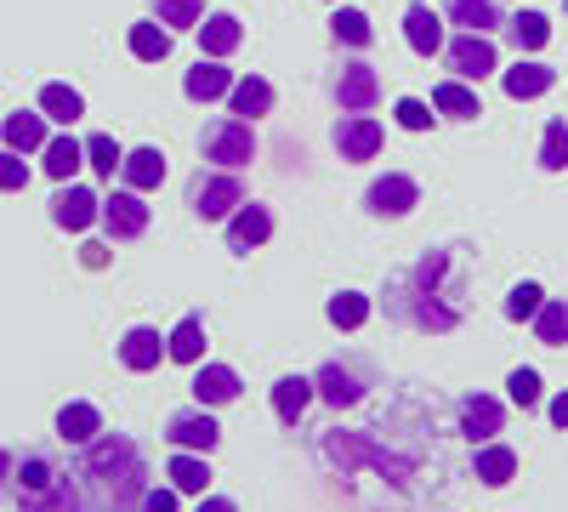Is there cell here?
I'll list each match as a JSON object with an SVG mask.
<instances>
[{"label":"cell","instance_id":"1","mask_svg":"<svg viewBox=\"0 0 568 512\" xmlns=\"http://www.w3.org/2000/svg\"><path fill=\"white\" fill-rule=\"evenodd\" d=\"M74 479L85 484L91 512H142V495H149L142 450L125 433H98L91 444H80Z\"/></svg>","mask_w":568,"mask_h":512},{"label":"cell","instance_id":"2","mask_svg":"<svg viewBox=\"0 0 568 512\" xmlns=\"http://www.w3.org/2000/svg\"><path fill=\"white\" fill-rule=\"evenodd\" d=\"M324 461L342 479H353V468H375V473L393 479V484H409L415 479V461L409 455H393L387 444H375L369 433H324Z\"/></svg>","mask_w":568,"mask_h":512},{"label":"cell","instance_id":"3","mask_svg":"<svg viewBox=\"0 0 568 512\" xmlns=\"http://www.w3.org/2000/svg\"><path fill=\"white\" fill-rule=\"evenodd\" d=\"M200 154H205L211 165H222V171L251 165V160H256V131H251V120H240V114L211 120L205 137H200Z\"/></svg>","mask_w":568,"mask_h":512},{"label":"cell","instance_id":"4","mask_svg":"<svg viewBox=\"0 0 568 512\" xmlns=\"http://www.w3.org/2000/svg\"><path fill=\"white\" fill-rule=\"evenodd\" d=\"M187 205H194L205 222H222V217H233L245 205V182H240V171H200L194 177V189H187Z\"/></svg>","mask_w":568,"mask_h":512},{"label":"cell","instance_id":"5","mask_svg":"<svg viewBox=\"0 0 568 512\" xmlns=\"http://www.w3.org/2000/svg\"><path fill=\"white\" fill-rule=\"evenodd\" d=\"M444 58H449V69H455L460 80H484V74H495V69H500L495 40H489V34H471V29H460V34L444 46Z\"/></svg>","mask_w":568,"mask_h":512},{"label":"cell","instance_id":"6","mask_svg":"<svg viewBox=\"0 0 568 512\" xmlns=\"http://www.w3.org/2000/svg\"><path fill=\"white\" fill-rule=\"evenodd\" d=\"M165 439L176 444V450H200V455H211L216 444H222V428L211 422V410L200 404V410H171L165 415Z\"/></svg>","mask_w":568,"mask_h":512},{"label":"cell","instance_id":"7","mask_svg":"<svg viewBox=\"0 0 568 512\" xmlns=\"http://www.w3.org/2000/svg\"><path fill=\"white\" fill-rule=\"evenodd\" d=\"M364 205H369L375 217H409V211L420 205V182L404 177V171H387V177H375V182H369Z\"/></svg>","mask_w":568,"mask_h":512},{"label":"cell","instance_id":"8","mask_svg":"<svg viewBox=\"0 0 568 512\" xmlns=\"http://www.w3.org/2000/svg\"><path fill=\"white\" fill-rule=\"evenodd\" d=\"M103 228H109V240H142L149 234V205H142L136 189H114L103 200Z\"/></svg>","mask_w":568,"mask_h":512},{"label":"cell","instance_id":"9","mask_svg":"<svg viewBox=\"0 0 568 512\" xmlns=\"http://www.w3.org/2000/svg\"><path fill=\"white\" fill-rule=\"evenodd\" d=\"M98 217H103V200H98V194L80 189V182H58V194H52V222H58V228L80 234V228H91Z\"/></svg>","mask_w":568,"mask_h":512},{"label":"cell","instance_id":"10","mask_svg":"<svg viewBox=\"0 0 568 512\" xmlns=\"http://www.w3.org/2000/svg\"><path fill=\"white\" fill-rule=\"evenodd\" d=\"M336 154L342 160H375V154H382V120L342 114L336 120Z\"/></svg>","mask_w":568,"mask_h":512},{"label":"cell","instance_id":"11","mask_svg":"<svg viewBox=\"0 0 568 512\" xmlns=\"http://www.w3.org/2000/svg\"><path fill=\"white\" fill-rule=\"evenodd\" d=\"M375 98H382V74H375L369 63H347L342 80H336V103H342V114H369Z\"/></svg>","mask_w":568,"mask_h":512},{"label":"cell","instance_id":"12","mask_svg":"<svg viewBox=\"0 0 568 512\" xmlns=\"http://www.w3.org/2000/svg\"><path fill=\"white\" fill-rule=\"evenodd\" d=\"M500 422H506L500 399H489V393H471V399H460V433H466L471 444H489V439L500 433Z\"/></svg>","mask_w":568,"mask_h":512},{"label":"cell","instance_id":"13","mask_svg":"<svg viewBox=\"0 0 568 512\" xmlns=\"http://www.w3.org/2000/svg\"><path fill=\"white\" fill-rule=\"evenodd\" d=\"M500 86H506L511 103H529V98H546V91L557 86V69H546V63H535V58H517V69L500 74Z\"/></svg>","mask_w":568,"mask_h":512},{"label":"cell","instance_id":"14","mask_svg":"<svg viewBox=\"0 0 568 512\" xmlns=\"http://www.w3.org/2000/svg\"><path fill=\"white\" fill-rule=\"evenodd\" d=\"M267 234H273V211L256 205V200L227 217V245L233 251H256V245H267Z\"/></svg>","mask_w":568,"mask_h":512},{"label":"cell","instance_id":"15","mask_svg":"<svg viewBox=\"0 0 568 512\" xmlns=\"http://www.w3.org/2000/svg\"><path fill=\"white\" fill-rule=\"evenodd\" d=\"M182 91H187V103H216V98H227V91H233V74L222 69V58H200L194 69H187Z\"/></svg>","mask_w":568,"mask_h":512},{"label":"cell","instance_id":"16","mask_svg":"<svg viewBox=\"0 0 568 512\" xmlns=\"http://www.w3.org/2000/svg\"><path fill=\"white\" fill-rule=\"evenodd\" d=\"M273 103H278V91L262 80V74H245V80H233V91H227V109L240 114V120H256V114H273Z\"/></svg>","mask_w":568,"mask_h":512},{"label":"cell","instance_id":"17","mask_svg":"<svg viewBox=\"0 0 568 512\" xmlns=\"http://www.w3.org/2000/svg\"><path fill=\"white\" fill-rule=\"evenodd\" d=\"M103 433V415H98V404H85V399H74V404H63L58 410V439L63 444H91V439H98Z\"/></svg>","mask_w":568,"mask_h":512},{"label":"cell","instance_id":"18","mask_svg":"<svg viewBox=\"0 0 568 512\" xmlns=\"http://www.w3.org/2000/svg\"><path fill=\"white\" fill-rule=\"evenodd\" d=\"M160 353H165V337L154 331V324H136V331H125V342H120V364L125 370H154L160 364Z\"/></svg>","mask_w":568,"mask_h":512},{"label":"cell","instance_id":"19","mask_svg":"<svg viewBox=\"0 0 568 512\" xmlns=\"http://www.w3.org/2000/svg\"><path fill=\"white\" fill-rule=\"evenodd\" d=\"M404 34H409V46H415L420 58H438L444 52V23H438L433 7H420V0L404 12Z\"/></svg>","mask_w":568,"mask_h":512},{"label":"cell","instance_id":"20","mask_svg":"<svg viewBox=\"0 0 568 512\" xmlns=\"http://www.w3.org/2000/svg\"><path fill=\"white\" fill-rule=\"evenodd\" d=\"M18 512H85V495L69 473H58L52 490H40V495H18Z\"/></svg>","mask_w":568,"mask_h":512},{"label":"cell","instance_id":"21","mask_svg":"<svg viewBox=\"0 0 568 512\" xmlns=\"http://www.w3.org/2000/svg\"><path fill=\"white\" fill-rule=\"evenodd\" d=\"M240 40H245V29H240V18H233V12H211V18H200V46H205V58L240 52Z\"/></svg>","mask_w":568,"mask_h":512},{"label":"cell","instance_id":"22","mask_svg":"<svg viewBox=\"0 0 568 512\" xmlns=\"http://www.w3.org/2000/svg\"><path fill=\"white\" fill-rule=\"evenodd\" d=\"M120 177H125V189H160L165 182V154L160 149H131L125 160H120Z\"/></svg>","mask_w":568,"mask_h":512},{"label":"cell","instance_id":"23","mask_svg":"<svg viewBox=\"0 0 568 512\" xmlns=\"http://www.w3.org/2000/svg\"><path fill=\"white\" fill-rule=\"evenodd\" d=\"M313 393H318L324 404H336V410H347V404H358V399H364L358 377H353V370H342V364H324L318 377H313Z\"/></svg>","mask_w":568,"mask_h":512},{"label":"cell","instance_id":"24","mask_svg":"<svg viewBox=\"0 0 568 512\" xmlns=\"http://www.w3.org/2000/svg\"><path fill=\"white\" fill-rule=\"evenodd\" d=\"M194 399L200 404H233L240 399V377H233L227 364H200L194 370Z\"/></svg>","mask_w":568,"mask_h":512},{"label":"cell","instance_id":"25","mask_svg":"<svg viewBox=\"0 0 568 512\" xmlns=\"http://www.w3.org/2000/svg\"><path fill=\"white\" fill-rule=\"evenodd\" d=\"M165 353H171L176 364H200V359H205V319H200V313H182V324L165 337Z\"/></svg>","mask_w":568,"mask_h":512},{"label":"cell","instance_id":"26","mask_svg":"<svg viewBox=\"0 0 568 512\" xmlns=\"http://www.w3.org/2000/svg\"><path fill=\"white\" fill-rule=\"evenodd\" d=\"M307 404H313V382L307 377H284L278 388H273V415L284 428H296L302 415H307Z\"/></svg>","mask_w":568,"mask_h":512},{"label":"cell","instance_id":"27","mask_svg":"<svg viewBox=\"0 0 568 512\" xmlns=\"http://www.w3.org/2000/svg\"><path fill=\"white\" fill-rule=\"evenodd\" d=\"M45 177H52V182H69L80 165H85V143H74V137L63 131V137H45Z\"/></svg>","mask_w":568,"mask_h":512},{"label":"cell","instance_id":"28","mask_svg":"<svg viewBox=\"0 0 568 512\" xmlns=\"http://www.w3.org/2000/svg\"><path fill=\"white\" fill-rule=\"evenodd\" d=\"M0 137H7V149H18V154H34V149H45V114H7L0 120Z\"/></svg>","mask_w":568,"mask_h":512},{"label":"cell","instance_id":"29","mask_svg":"<svg viewBox=\"0 0 568 512\" xmlns=\"http://www.w3.org/2000/svg\"><path fill=\"white\" fill-rule=\"evenodd\" d=\"M125 46H131L136 63H165L171 58V29L165 23H131Z\"/></svg>","mask_w":568,"mask_h":512},{"label":"cell","instance_id":"30","mask_svg":"<svg viewBox=\"0 0 568 512\" xmlns=\"http://www.w3.org/2000/svg\"><path fill=\"white\" fill-rule=\"evenodd\" d=\"M40 114H45V120H58V126H74V120L85 114V98H80L74 86L52 80V86H40Z\"/></svg>","mask_w":568,"mask_h":512},{"label":"cell","instance_id":"31","mask_svg":"<svg viewBox=\"0 0 568 512\" xmlns=\"http://www.w3.org/2000/svg\"><path fill=\"white\" fill-rule=\"evenodd\" d=\"M449 18L471 34H495L506 18H500V0H449Z\"/></svg>","mask_w":568,"mask_h":512},{"label":"cell","instance_id":"32","mask_svg":"<svg viewBox=\"0 0 568 512\" xmlns=\"http://www.w3.org/2000/svg\"><path fill=\"white\" fill-rule=\"evenodd\" d=\"M165 473H171V484H176L182 495H205V484H211V468H205L200 450H176Z\"/></svg>","mask_w":568,"mask_h":512},{"label":"cell","instance_id":"33","mask_svg":"<svg viewBox=\"0 0 568 512\" xmlns=\"http://www.w3.org/2000/svg\"><path fill=\"white\" fill-rule=\"evenodd\" d=\"M433 109H438V114H449V120H478V114H484L478 91L460 86V80H444V86L433 91Z\"/></svg>","mask_w":568,"mask_h":512},{"label":"cell","instance_id":"34","mask_svg":"<svg viewBox=\"0 0 568 512\" xmlns=\"http://www.w3.org/2000/svg\"><path fill=\"white\" fill-rule=\"evenodd\" d=\"M329 34H336L342 46H353V52H364V46L375 40L369 18H364L358 7H342V0H336V18H329Z\"/></svg>","mask_w":568,"mask_h":512},{"label":"cell","instance_id":"35","mask_svg":"<svg viewBox=\"0 0 568 512\" xmlns=\"http://www.w3.org/2000/svg\"><path fill=\"white\" fill-rule=\"evenodd\" d=\"M471 468H478V479H484V484H511V473H517V455H511L506 444H484Z\"/></svg>","mask_w":568,"mask_h":512},{"label":"cell","instance_id":"36","mask_svg":"<svg viewBox=\"0 0 568 512\" xmlns=\"http://www.w3.org/2000/svg\"><path fill=\"white\" fill-rule=\"evenodd\" d=\"M12 479L23 484V495H40V490H52V484H58V461H52V455H23Z\"/></svg>","mask_w":568,"mask_h":512},{"label":"cell","instance_id":"37","mask_svg":"<svg viewBox=\"0 0 568 512\" xmlns=\"http://www.w3.org/2000/svg\"><path fill=\"white\" fill-rule=\"evenodd\" d=\"M506 23H511V40H517V52H540V46L551 40V23H546L540 12H511Z\"/></svg>","mask_w":568,"mask_h":512},{"label":"cell","instance_id":"38","mask_svg":"<svg viewBox=\"0 0 568 512\" xmlns=\"http://www.w3.org/2000/svg\"><path fill=\"white\" fill-rule=\"evenodd\" d=\"M535 337H540L546 348H568V302H540Z\"/></svg>","mask_w":568,"mask_h":512},{"label":"cell","instance_id":"39","mask_svg":"<svg viewBox=\"0 0 568 512\" xmlns=\"http://www.w3.org/2000/svg\"><path fill=\"white\" fill-rule=\"evenodd\" d=\"M154 18L176 34V29H200L205 18V0H154Z\"/></svg>","mask_w":568,"mask_h":512},{"label":"cell","instance_id":"40","mask_svg":"<svg viewBox=\"0 0 568 512\" xmlns=\"http://www.w3.org/2000/svg\"><path fill=\"white\" fill-rule=\"evenodd\" d=\"M329 324H336V331H358V324L369 319V297H358V291H342V297H329Z\"/></svg>","mask_w":568,"mask_h":512},{"label":"cell","instance_id":"41","mask_svg":"<svg viewBox=\"0 0 568 512\" xmlns=\"http://www.w3.org/2000/svg\"><path fill=\"white\" fill-rule=\"evenodd\" d=\"M120 160H125V154H120V143H114L109 131H98V137H85V165L98 171V177H109V182H114Z\"/></svg>","mask_w":568,"mask_h":512},{"label":"cell","instance_id":"42","mask_svg":"<svg viewBox=\"0 0 568 512\" xmlns=\"http://www.w3.org/2000/svg\"><path fill=\"white\" fill-rule=\"evenodd\" d=\"M540 165L546 171H568V120H551L540 137Z\"/></svg>","mask_w":568,"mask_h":512},{"label":"cell","instance_id":"43","mask_svg":"<svg viewBox=\"0 0 568 512\" xmlns=\"http://www.w3.org/2000/svg\"><path fill=\"white\" fill-rule=\"evenodd\" d=\"M540 302H546V291L535 285V279H524V285H511V297H506V319H535Z\"/></svg>","mask_w":568,"mask_h":512},{"label":"cell","instance_id":"44","mask_svg":"<svg viewBox=\"0 0 568 512\" xmlns=\"http://www.w3.org/2000/svg\"><path fill=\"white\" fill-rule=\"evenodd\" d=\"M506 393H511V404L535 410V404H540V377H535V370H511V377H506Z\"/></svg>","mask_w":568,"mask_h":512},{"label":"cell","instance_id":"45","mask_svg":"<svg viewBox=\"0 0 568 512\" xmlns=\"http://www.w3.org/2000/svg\"><path fill=\"white\" fill-rule=\"evenodd\" d=\"M18 189H29V165L18 149H7L0 154V194H18Z\"/></svg>","mask_w":568,"mask_h":512},{"label":"cell","instance_id":"46","mask_svg":"<svg viewBox=\"0 0 568 512\" xmlns=\"http://www.w3.org/2000/svg\"><path fill=\"white\" fill-rule=\"evenodd\" d=\"M393 114H398V126H404V131H426V126H433V109H426L420 98H404Z\"/></svg>","mask_w":568,"mask_h":512},{"label":"cell","instance_id":"47","mask_svg":"<svg viewBox=\"0 0 568 512\" xmlns=\"http://www.w3.org/2000/svg\"><path fill=\"white\" fill-rule=\"evenodd\" d=\"M142 512H176V484L171 490H149L142 495Z\"/></svg>","mask_w":568,"mask_h":512},{"label":"cell","instance_id":"48","mask_svg":"<svg viewBox=\"0 0 568 512\" xmlns=\"http://www.w3.org/2000/svg\"><path fill=\"white\" fill-rule=\"evenodd\" d=\"M200 512H240L227 495H200Z\"/></svg>","mask_w":568,"mask_h":512},{"label":"cell","instance_id":"49","mask_svg":"<svg viewBox=\"0 0 568 512\" xmlns=\"http://www.w3.org/2000/svg\"><path fill=\"white\" fill-rule=\"evenodd\" d=\"M12 473H18V455H12V450H0V490H7Z\"/></svg>","mask_w":568,"mask_h":512},{"label":"cell","instance_id":"50","mask_svg":"<svg viewBox=\"0 0 568 512\" xmlns=\"http://www.w3.org/2000/svg\"><path fill=\"white\" fill-rule=\"evenodd\" d=\"M551 422H557V428H568V393H557V399H551Z\"/></svg>","mask_w":568,"mask_h":512}]
</instances>
